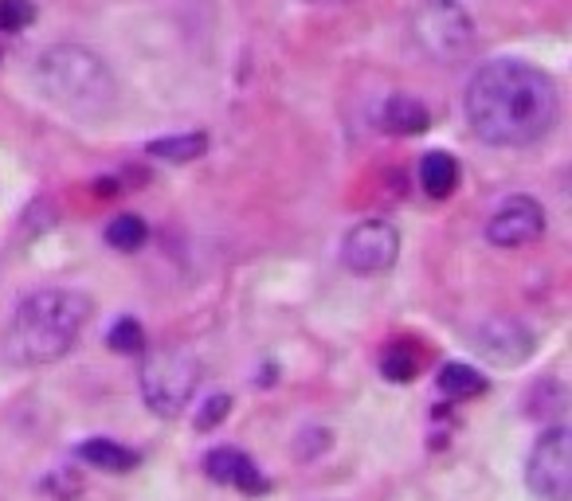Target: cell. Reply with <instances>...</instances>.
Masks as SVG:
<instances>
[{
	"label": "cell",
	"instance_id": "8",
	"mask_svg": "<svg viewBox=\"0 0 572 501\" xmlns=\"http://www.w3.org/2000/svg\"><path fill=\"white\" fill-rule=\"evenodd\" d=\"M471 349L490 364H522L533 357V333L518 318L494 313L471 333Z\"/></svg>",
	"mask_w": 572,
	"mask_h": 501
},
{
	"label": "cell",
	"instance_id": "1",
	"mask_svg": "<svg viewBox=\"0 0 572 501\" xmlns=\"http://www.w3.org/2000/svg\"><path fill=\"white\" fill-rule=\"evenodd\" d=\"M561 114L556 87L525 59H490L466 87V122L494 149L538 146Z\"/></svg>",
	"mask_w": 572,
	"mask_h": 501
},
{
	"label": "cell",
	"instance_id": "13",
	"mask_svg": "<svg viewBox=\"0 0 572 501\" xmlns=\"http://www.w3.org/2000/svg\"><path fill=\"white\" fill-rule=\"evenodd\" d=\"M420 184H423V192L435 200L451 197V192L459 189V161L451 153H440V149L428 153L420 161Z\"/></svg>",
	"mask_w": 572,
	"mask_h": 501
},
{
	"label": "cell",
	"instance_id": "12",
	"mask_svg": "<svg viewBox=\"0 0 572 501\" xmlns=\"http://www.w3.org/2000/svg\"><path fill=\"white\" fill-rule=\"evenodd\" d=\"M79 454H83L87 467L107 470V474H130V470L138 467V454H133L130 447L114 443V439H87V443L79 447Z\"/></svg>",
	"mask_w": 572,
	"mask_h": 501
},
{
	"label": "cell",
	"instance_id": "15",
	"mask_svg": "<svg viewBox=\"0 0 572 501\" xmlns=\"http://www.w3.org/2000/svg\"><path fill=\"white\" fill-rule=\"evenodd\" d=\"M440 392L451 395V400H466V395L486 392V380L471 369V364H443L440 369Z\"/></svg>",
	"mask_w": 572,
	"mask_h": 501
},
{
	"label": "cell",
	"instance_id": "19",
	"mask_svg": "<svg viewBox=\"0 0 572 501\" xmlns=\"http://www.w3.org/2000/svg\"><path fill=\"white\" fill-rule=\"evenodd\" d=\"M36 20V9L28 0H0V32H20Z\"/></svg>",
	"mask_w": 572,
	"mask_h": 501
},
{
	"label": "cell",
	"instance_id": "5",
	"mask_svg": "<svg viewBox=\"0 0 572 501\" xmlns=\"http://www.w3.org/2000/svg\"><path fill=\"white\" fill-rule=\"evenodd\" d=\"M412 40L435 63H463L479 43V32L459 0H423L412 17Z\"/></svg>",
	"mask_w": 572,
	"mask_h": 501
},
{
	"label": "cell",
	"instance_id": "10",
	"mask_svg": "<svg viewBox=\"0 0 572 501\" xmlns=\"http://www.w3.org/2000/svg\"><path fill=\"white\" fill-rule=\"evenodd\" d=\"M204 470H208V478H212V482L235 485V490H243V493H259L267 485L255 462H251L243 451H235V447H217V451H208L204 454Z\"/></svg>",
	"mask_w": 572,
	"mask_h": 501
},
{
	"label": "cell",
	"instance_id": "20",
	"mask_svg": "<svg viewBox=\"0 0 572 501\" xmlns=\"http://www.w3.org/2000/svg\"><path fill=\"white\" fill-rule=\"evenodd\" d=\"M228 411H232V395H208L204 408L197 411V431H212L220 420H228Z\"/></svg>",
	"mask_w": 572,
	"mask_h": 501
},
{
	"label": "cell",
	"instance_id": "16",
	"mask_svg": "<svg viewBox=\"0 0 572 501\" xmlns=\"http://www.w3.org/2000/svg\"><path fill=\"white\" fill-rule=\"evenodd\" d=\"M145 239H150V223L141 216H118V220L107 223V243L118 247V251H138Z\"/></svg>",
	"mask_w": 572,
	"mask_h": 501
},
{
	"label": "cell",
	"instance_id": "11",
	"mask_svg": "<svg viewBox=\"0 0 572 501\" xmlns=\"http://www.w3.org/2000/svg\"><path fill=\"white\" fill-rule=\"evenodd\" d=\"M377 126H381L384 133H392V138H415V133H423L432 126V114H428V107H423L420 99H412V94H392V99H384L381 110H377Z\"/></svg>",
	"mask_w": 572,
	"mask_h": 501
},
{
	"label": "cell",
	"instance_id": "18",
	"mask_svg": "<svg viewBox=\"0 0 572 501\" xmlns=\"http://www.w3.org/2000/svg\"><path fill=\"white\" fill-rule=\"evenodd\" d=\"M381 372L389 380H397V384H404V380L415 377V353H412V349H404V345H392L389 353H384V361H381Z\"/></svg>",
	"mask_w": 572,
	"mask_h": 501
},
{
	"label": "cell",
	"instance_id": "14",
	"mask_svg": "<svg viewBox=\"0 0 572 501\" xmlns=\"http://www.w3.org/2000/svg\"><path fill=\"white\" fill-rule=\"evenodd\" d=\"M145 153L158 157V161H173V164H184V161H197V157L208 153V138L204 133H177V138H158L145 146Z\"/></svg>",
	"mask_w": 572,
	"mask_h": 501
},
{
	"label": "cell",
	"instance_id": "6",
	"mask_svg": "<svg viewBox=\"0 0 572 501\" xmlns=\"http://www.w3.org/2000/svg\"><path fill=\"white\" fill-rule=\"evenodd\" d=\"M525 485L541 501H569L572 498V431L549 428L533 443L530 462H525Z\"/></svg>",
	"mask_w": 572,
	"mask_h": 501
},
{
	"label": "cell",
	"instance_id": "9",
	"mask_svg": "<svg viewBox=\"0 0 572 501\" xmlns=\"http://www.w3.org/2000/svg\"><path fill=\"white\" fill-rule=\"evenodd\" d=\"M541 231H545V212H541V204L533 197L502 200L498 212L486 220V239L494 247H506V251L541 239Z\"/></svg>",
	"mask_w": 572,
	"mask_h": 501
},
{
	"label": "cell",
	"instance_id": "3",
	"mask_svg": "<svg viewBox=\"0 0 572 501\" xmlns=\"http://www.w3.org/2000/svg\"><path fill=\"white\" fill-rule=\"evenodd\" d=\"M36 91L71 118H110L118 110V79L99 51L83 43H51L32 63Z\"/></svg>",
	"mask_w": 572,
	"mask_h": 501
},
{
	"label": "cell",
	"instance_id": "17",
	"mask_svg": "<svg viewBox=\"0 0 572 501\" xmlns=\"http://www.w3.org/2000/svg\"><path fill=\"white\" fill-rule=\"evenodd\" d=\"M110 349L122 357H133V353H145V329L138 325L133 318H122L114 321V329H110Z\"/></svg>",
	"mask_w": 572,
	"mask_h": 501
},
{
	"label": "cell",
	"instance_id": "4",
	"mask_svg": "<svg viewBox=\"0 0 572 501\" xmlns=\"http://www.w3.org/2000/svg\"><path fill=\"white\" fill-rule=\"evenodd\" d=\"M200 380H204V369H200L197 357L173 345H161L153 353H145L138 372V388L145 408L153 415H165V420H173V415H181L189 408Z\"/></svg>",
	"mask_w": 572,
	"mask_h": 501
},
{
	"label": "cell",
	"instance_id": "2",
	"mask_svg": "<svg viewBox=\"0 0 572 501\" xmlns=\"http://www.w3.org/2000/svg\"><path fill=\"white\" fill-rule=\"evenodd\" d=\"M91 310L94 305L83 290H36L12 310L9 325H4V338H0L4 357L20 369H43V364L63 361L83 338Z\"/></svg>",
	"mask_w": 572,
	"mask_h": 501
},
{
	"label": "cell",
	"instance_id": "7",
	"mask_svg": "<svg viewBox=\"0 0 572 501\" xmlns=\"http://www.w3.org/2000/svg\"><path fill=\"white\" fill-rule=\"evenodd\" d=\"M400 255V236L389 220H365L341 239V263L353 274H384Z\"/></svg>",
	"mask_w": 572,
	"mask_h": 501
}]
</instances>
